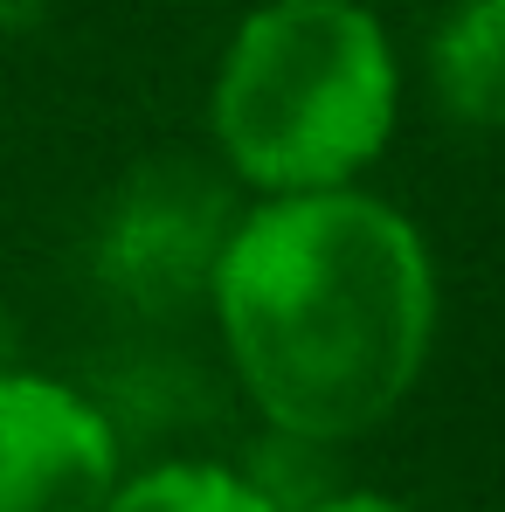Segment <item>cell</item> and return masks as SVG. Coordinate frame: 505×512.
<instances>
[{
	"mask_svg": "<svg viewBox=\"0 0 505 512\" xmlns=\"http://www.w3.org/2000/svg\"><path fill=\"white\" fill-rule=\"evenodd\" d=\"M208 305L222 346L284 443L381 429L436 340V263L422 229L360 194H284L236 215Z\"/></svg>",
	"mask_w": 505,
	"mask_h": 512,
	"instance_id": "obj_1",
	"label": "cell"
},
{
	"mask_svg": "<svg viewBox=\"0 0 505 512\" xmlns=\"http://www.w3.org/2000/svg\"><path fill=\"white\" fill-rule=\"evenodd\" d=\"M402 77L360 0H263L222 49L208 125L222 167L263 201L333 194L395 139Z\"/></svg>",
	"mask_w": 505,
	"mask_h": 512,
	"instance_id": "obj_2",
	"label": "cell"
},
{
	"mask_svg": "<svg viewBox=\"0 0 505 512\" xmlns=\"http://www.w3.org/2000/svg\"><path fill=\"white\" fill-rule=\"evenodd\" d=\"M118 436L77 388L0 367V512H104Z\"/></svg>",
	"mask_w": 505,
	"mask_h": 512,
	"instance_id": "obj_3",
	"label": "cell"
},
{
	"mask_svg": "<svg viewBox=\"0 0 505 512\" xmlns=\"http://www.w3.org/2000/svg\"><path fill=\"white\" fill-rule=\"evenodd\" d=\"M236 215H229V194L222 180L194 160L180 167H146L125 194H118V215L104 229V277L139 298V305H173L187 291H208L215 284V263L229 243Z\"/></svg>",
	"mask_w": 505,
	"mask_h": 512,
	"instance_id": "obj_4",
	"label": "cell"
},
{
	"mask_svg": "<svg viewBox=\"0 0 505 512\" xmlns=\"http://www.w3.org/2000/svg\"><path fill=\"white\" fill-rule=\"evenodd\" d=\"M429 84L457 125L505 132V0H464L429 42Z\"/></svg>",
	"mask_w": 505,
	"mask_h": 512,
	"instance_id": "obj_5",
	"label": "cell"
},
{
	"mask_svg": "<svg viewBox=\"0 0 505 512\" xmlns=\"http://www.w3.org/2000/svg\"><path fill=\"white\" fill-rule=\"evenodd\" d=\"M104 512H291V506L229 464H153L139 478H118Z\"/></svg>",
	"mask_w": 505,
	"mask_h": 512,
	"instance_id": "obj_6",
	"label": "cell"
},
{
	"mask_svg": "<svg viewBox=\"0 0 505 512\" xmlns=\"http://www.w3.org/2000/svg\"><path fill=\"white\" fill-rule=\"evenodd\" d=\"M312 512H416V506H402L388 492H333V499H319Z\"/></svg>",
	"mask_w": 505,
	"mask_h": 512,
	"instance_id": "obj_7",
	"label": "cell"
}]
</instances>
